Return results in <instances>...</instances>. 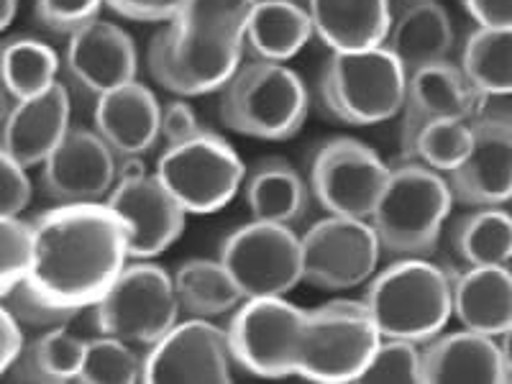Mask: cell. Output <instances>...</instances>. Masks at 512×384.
Segmentation results:
<instances>
[{
  "mask_svg": "<svg viewBox=\"0 0 512 384\" xmlns=\"http://www.w3.org/2000/svg\"><path fill=\"white\" fill-rule=\"evenodd\" d=\"M364 303L382 338L428 344L454 315V274L423 256H402L374 277Z\"/></svg>",
  "mask_w": 512,
  "mask_h": 384,
  "instance_id": "3",
  "label": "cell"
},
{
  "mask_svg": "<svg viewBox=\"0 0 512 384\" xmlns=\"http://www.w3.org/2000/svg\"><path fill=\"white\" fill-rule=\"evenodd\" d=\"M313 21L292 0H254L244 24V44L267 62H287L308 44Z\"/></svg>",
  "mask_w": 512,
  "mask_h": 384,
  "instance_id": "26",
  "label": "cell"
},
{
  "mask_svg": "<svg viewBox=\"0 0 512 384\" xmlns=\"http://www.w3.org/2000/svg\"><path fill=\"white\" fill-rule=\"evenodd\" d=\"M305 318L285 297H249L228 326L233 359L256 377H295Z\"/></svg>",
  "mask_w": 512,
  "mask_h": 384,
  "instance_id": "11",
  "label": "cell"
},
{
  "mask_svg": "<svg viewBox=\"0 0 512 384\" xmlns=\"http://www.w3.org/2000/svg\"><path fill=\"white\" fill-rule=\"evenodd\" d=\"M313 31L333 52L384 47L392 26L390 0H308Z\"/></svg>",
  "mask_w": 512,
  "mask_h": 384,
  "instance_id": "24",
  "label": "cell"
},
{
  "mask_svg": "<svg viewBox=\"0 0 512 384\" xmlns=\"http://www.w3.org/2000/svg\"><path fill=\"white\" fill-rule=\"evenodd\" d=\"M31 203V180L24 164L0 154V216H21Z\"/></svg>",
  "mask_w": 512,
  "mask_h": 384,
  "instance_id": "40",
  "label": "cell"
},
{
  "mask_svg": "<svg viewBox=\"0 0 512 384\" xmlns=\"http://www.w3.org/2000/svg\"><path fill=\"white\" fill-rule=\"evenodd\" d=\"M80 382L85 384H134L144 382V359L128 341L103 336L88 341Z\"/></svg>",
  "mask_w": 512,
  "mask_h": 384,
  "instance_id": "34",
  "label": "cell"
},
{
  "mask_svg": "<svg viewBox=\"0 0 512 384\" xmlns=\"http://www.w3.org/2000/svg\"><path fill=\"white\" fill-rule=\"evenodd\" d=\"M472 144V123L464 118H441V121H431L420 131L413 157L443 175H451L472 154Z\"/></svg>",
  "mask_w": 512,
  "mask_h": 384,
  "instance_id": "33",
  "label": "cell"
},
{
  "mask_svg": "<svg viewBox=\"0 0 512 384\" xmlns=\"http://www.w3.org/2000/svg\"><path fill=\"white\" fill-rule=\"evenodd\" d=\"M244 172V164L231 144L210 131L180 144H167L154 169V175L175 195L177 203L198 216L226 208L239 192Z\"/></svg>",
  "mask_w": 512,
  "mask_h": 384,
  "instance_id": "8",
  "label": "cell"
},
{
  "mask_svg": "<svg viewBox=\"0 0 512 384\" xmlns=\"http://www.w3.org/2000/svg\"><path fill=\"white\" fill-rule=\"evenodd\" d=\"M454 200L443 172L405 157L397 167H390V180L369 221L382 249L400 256H423L436 246Z\"/></svg>",
  "mask_w": 512,
  "mask_h": 384,
  "instance_id": "4",
  "label": "cell"
},
{
  "mask_svg": "<svg viewBox=\"0 0 512 384\" xmlns=\"http://www.w3.org/2000/svg\"><path fill=\"white\" fill-rule=\"evenodd\" d=\"M461 70L487 100L512 95V26H477L466 36Z\"/></svg>",
  "mask_w": 512,
  "mask_h": 384,
  "instance_id": "29",
  "label": "cell"
},
{
  "mask_svg": "<svg viewBox=\"0 0 512 384\" xmlns=\"http://www.w3.org/2000/svg\"><path fill=\"white\" fill-rule=\"evenodd\" d=\"M233 349L228 328L208 318L177 320L144 356V382L149 384H226L231 382Z\"/></svg>",
  "mask_w": 512,
  "mask_h": 384,
  "instance_id": "14",
  "label": "cell"
},
{
  "mask_svg": "<svg viewBox=\"0 0 512 384\" xmlns=\"http://www.w3.org/2000/svg\"><path fill=\"white\" fill-rule=\"evenodd\" d=\"M246 205L254 221L292 226L308 205L303 177L282 159H264L246 180Z\"/></svg>",
  "mask_w": 512,
  "mask_h": 384,
  "instance_id": "27",
  "label": "cell"
},
{
  "mask_svg": "<svg viewBox=\"0 0 512 384\" xmlns=\"http://www.w3.org/2000/svg\"><path fill=\"white\" fill-rule=\"evenodd\" d=\"M408 75L387 47L333 52L320 75L326 111L349 126L390 121L402 111Z\"/></svg>",
  "mask_w": 512,
  "mask_h": 384,
  "instance_id": "6",
  "label": "cell"
},
{
  "mask_svg": "<svg viewBox=\"0 0 512 384\" xmlns=\"http://www.w3.org/2000/svg\"><path fill=\"white\" fill-rule=\"evenodd\" d=\"M308 113V90L282 62L241 64L221 95V118L236 134L254 139H290Z\"/></svg>",
  "mask_w": 512,
  "mask_h": 384,
  "instance_id": "5",
  "label": "cell"
},
{
  "mask_svg": "<svg viewBox=\"0 0 512 384\" xmlns=\"http://www.w3.org/2000/svg\"><path fill=\"white\" fill-rule=\"evenodd\" d=\"M379 341L382 333L367 303L336 300L308 310L295 377L320 384L356 382Z\"/></svg>",
  "mask_w": 512,
  "mask_h": 384,
  "instance_id": "7",
  "label": "cell"
},
{
  "mask_svg": "<svg viewBox=\"0 0 512 384\" xmlns=\"http://www.w3.org/2000/svg\"><path fill=\"white\" fill-rule=\"evenodd\" d=\"M203 134L198 116L192 111V105L185 100H172L162 108V136L167 144H180V141L192 139Z\"/></svg>",
  "mask_w": 512,
  "mask_h": 384,
  "instance_id": "41",
  "label": "cell"
},
{
  "mask_svg": "<svg viewBox=\"0 0 512 384\" xmlns=\"http://www.w3.org/2000/svg\"><path fill=\"white\" fill-rule=\"evenodd\" d=\"M487 105V98L466 80L464 70L446 62L420 67L408 77V93L402 105L400 141L405 157H413L418 134L431 121L464 118L472 121Z\"/></svg>",
  "mask_w": 512,
  "mask_h": 384,
  "instance_id": "18",
  "label": "cell"
},
{
  "mask_svg": "<svg viewBox=\"0 0 512 384\" xmlns=\"http://www.w3.org/2000/svg\"><path fill=\"white\" fill-rule=\"evenodd\" d=\"M70 134V93L54 82L44 93L16 100L6 118L3 154L24 167L44 164Z\"/></svg>",
  "mask_w": 512,
  "mask_h": 384,
  "instance_id": "19",
  "label": "cell"
},
{
  "mask_svg": "<svg viewBox=\"0 0 512 384\" xmlns=\"http://www.w3.org/2000/svg\"><path fill=\"white\" fill-rule=\"evenodd\" d=\"M105 0H39L36 11L49 29L75 31L80 26L90 24L98 16Z\"/></svg>",
  "mask_w": 512,
  "mask_h": 384,
  "instance_id": "39",
  "label": "cell"
},
{
  "mask_svg": "<svg viewBox=\"0 0 512 384\" xmlns=\"http://www.w3.org/2000/svg\"><path fill=\"white\" fill-rule=\"evenodd\" d=\"M18 6H21V0H3V13H0V26H3V29H8V26L13 24Z\"/></svg>",
  "mask_w": 512,
  "mask_h": 384,
  "instance_id": "46",
  "label": "cell"
},
{
  "mask_svg": "<svg viewBox=\"0 0 512 384\" xmlns=\"http://www.w3.org/2000/svg\"><path fill=\"white\" fill-rule=\"evenodd\" d=\"M149 175L139 154H118V180H134Z\"/></svg>",
  "mask_w": 512,
  "mask_h": 384,
  "instance_id": "44",
  "label": "cell"
},
{
  "mask_svg": "<svg viewBox=\"0 0 512 384\" xmlns=\"http://www.w3.org/2000/svg\"><path fill=\"white\" fill-rule=\"evenodd\" d=\"M464 11L484 29L512 26V0H459Z\"/></svg>",
  "mask_w": 512,
  "mask_h": 384,
  "instance_id": "43",
  "label": "cell"
},
{
  "mask_svg": "<svg viewBox=\"0 0 512 384\" xmlns=\"http://www.w3.org/2000/svg\"><path fill=\"white\" fill-rule=\"evenodd\" d=\"M105 203L126 223L128 251L134 259L159 256L185 231L187 210L157 175L118 180Z\"/></svg>",
  "mask_w": 512,
  "mask_h": 384,
  "instance_id": "16",
  "label": "cell"
},
{
  "mask_svg": "<svg viewBox=\"0 0 512 384\" xmlns=\"http://www.w3.org/2000/svg\"><path fill=\"white\" fill-rule=\"evenodd\" d=\"M454 315L461 328L500 336L512 326V274L505 267H466L454 274Z\"/></svg>",
  "mask_w": 512,
  "mask_h": 384,
  "instance_id": "25",
  "label": "cell"
},
{
  "mask_svg": "<svg viewBox=\"0 0 512 384\" xmlns=\"http://www.w3.org/2000/svg\"><path fill=\"white\" fill-rule=\"evenodd\" d=\"M59 70V59L47 44L26 36H16L3 44V82L13 100L31 98L52 88Z\"/></svg>",
  "mask_w": 512,
  "mask_h": 384,
  "instance_id": "31",
  "label": "cell"
},
{
  "mask_svg": "<svg viewBox=\"0 0 512 384\" xmlns=\"http://www.w3.org/2000/svg\"><path fill=\"white\" fill-rule=\"evenodd\" d=\"M505 269H507V272H510V274H512V256H510V259H507V264H505Z\"/></svg>",
  "mask_w": 512,
  "mask_h": 384,
  "instance_id": "47",
  "label": "cell"
},
{
  "mask_svg": "<svg viewBox=\"0 0 512 384\" xmlns=\"http://www.w3.org/2000/svg\"><path fill=\"white\" fill-rule=\"evenodd\" d=\"M221 264L244 297H285L303 282V244L285 223L254 221L228 233Z\"/></svg>",
  "mask_w": 512,
  "mask_h": 384,
  "instance_id": "10",
  "label": "cell"
},
{
  "mask_svg": "<svg viewBox=\"0 0 512 384\" xmlns=\"http://www.w3.org/2000/svg\"><path fill=\"white\" fill-rule=\"evenodd\" d=\"M67 67L90 93L103 95L136 80V47L131 36L108 21H90L70 34Z\"/></svg>",
  "mask_w": 512,
  "mask_h": 384,
  "instance_id": "20",
  "label": "cell"
},
{
  "mask_svg": "<svg viewBox=\"0 0 512 384\" xmlns=\"http://www.w3.org/2000/svg\"><path fill=\"white\" fill-rule=\"evenodd\" d=\"M454 249L466 267H505L512 256V216L502 205H482L454 226Z\"/></svg>",
  "mask_w": 512,
  "mask_h": 384,
  "instance_id": "28",
  "label": "cell"
},
{
  "mask_svg": "<svg viewBox=\"0 0 512 384\" xmlns=\"http://www.w3.org/2000/svg\"><path fill=\"white\" fill-rule=\"evenodd\" d=\"M3 308L11 310L24 326H36V328H57L64 326L67 320L75 313L70 310H62L57 305L47 303L29 282H18L13 290L3 292Z\"/></svg>",
  "mask_w": 512,
  "mask_h": 384,
  "instance_id": "38",
  "label": "cell"
},
{
  "mask_svg": "<svg viewBox=\"0 0 512 384\" xmlns=\"http://www.w3.org/2000/svg\"><path fill=\"white\" fill-rule=\"evenodd\" d=\"M244 24L239 16H182L149 44L146 64L164 90L203 95L226 88L241 67Z\"/></svg>",
  "mask_w": 512,
  "mask_h": 384,
  "instance_id": "2",
  "label": "cell"
},
{
  "mask_svg": "<svg viewBox=\"0 0 512 384\" xmlns=\"http://www.w3.org/2000/svg\"><path fill=\"white\" fill-rule=\"evenodd\" d=\"M34 264V223L0 216V295L29 280Z\"/></svg>",
  "mask_w": 512,
  "mask_h": 384,
  "instance_id": "37",
  "label": "cell"
},
{
  "mask_svg": "<svg viewBox=\"0 0 512 384\" xmlns=\"http://www.w3.org/2000/svg\"><path fill=\"white\" fill-rule=\"evenodd\" d=\"M128 231L108 203H62L34 223L29 285L70 313L95 308L128 267Z\"/></svg>",
  "mask_w": 512,
  "mask_h": 384,
  "instance_id": "1",
  "label": "cell"
},
{
  "mask_svg": "<svg viewBox=\"0 0 512 384\" xmlns=\"http://www.w3.org/2000/svg\"><path fill=\"white\" fill-rule=\"evenodd\" d=\"M26 351L24 323L8 308L0 310V372L6 374Z\"/></svg>",
  "mask_w": 512,
  "mask_h": 384,
  "instance_id": "42",
  "label": "cell"
},
{
  "mask_svg": "<svg viewBox=\"0 0 512 384\" xmlns=\"http://www.w3.org/2000/svg\"><path fill=\"white\" fill-rule=\"evenodd\" d=\"M85 351H88V341L77 338L64 326H57L49 328L41 338H36V344L26 349L21 359L31 367L34 379L70 382V379H80Z\"/></svg>",
  "mask_w": 512,
  "mask_h": 384,
  "instance_id": "32",
  "label": "cell"
},
{
  "mask_svg": "<svg viewBox=\"0 0 512 384\" xmlns=\"http://www.w3.org/2000/svg\"><path fill=\"white\" fill-rule=\"evenodd\" d=\"M384 47L410 77L420 67L446 62L454 49V24L438 0H405L400 11L392 13Z\"/></svg>",
  "mask_w": 512,
  "mask_h": 384,
  "instance_id": "23",
  "label": "cell"
},
{
  "mask_svg": "<svg viewBox=\"0 0 512 384\" xmlns=\"http://www.w3.org/2000/svg\"><path fill=\"white\" fill-rule=\"evenodd\" d=\"M423 349L405 338H382L356 382L361 384H423Z\"/></svg>",
  "mask_w": 512,
  "mask_h": 384,
  "instance_id": "36",
  "label": "cell"
},
{
  "mask_svg": "<svg viewBox=\"0 0 512 384\" xmlns=\"http://www.w3.org/2000/svg\"><path fill=\"white\" fill-rule=\"evenodd\" d=\"M116 13L134 21H175L182 16L228 13L249 16L254 0H105Z\"/></svg>",
  "mask_w": 512,
  "mask_h": 384,
  "instance_id": "35",
  "label": "cell"
},
{
  "mask_svg": "<svg viewBox=\"0 0 512 384\" xmlns=\"http://www.w3.org/2000/svg\"><path fill=\"white\" fill-rule=\"evenodd\" d=\"M118 182V154L88 128H70L44 162V190L59 203H100Z\"/></svg>",
  "mask_w": 512,
  "mask_h": 384,
  "instance_id": "17",
  "label": "cell"
},
{
  "mask_svg": "<svg viewBox=\"0 0 512 384\" xmlns=\"http://www.w3.org/2000/svg\"><path fill=\"white\" fill-rule=\"evenodd\" d=\"M390 167L372 146L356 139H333L320 146L310 167L315 198L328 213L351 218H372Z\"/></svg>",
  "mask_w": 512,
  "mask_h": 384,
  "instance_id": "13",
  "label": "cell"
},
{
  "mask_svg": "<svg viewBox=\"0 0 512 384\" xmlns=\"http://www.w3.org/2000/svg\"><path fill=\"white\" fill-rule=\"evenodd\" d=\"M497 344H500V354H502V364L507 369V377L512 379V326L507 328L505 333L497 336Z\"/></svg>",
  "mask_w": 512,
  "mask_h": 384,
  "instance_id": "45",
  "label": "cell"
},
{
  "mask_svg": "<svg viewBox=\"0 0 512 384\" xmlns=\"http://www.w3.org/2000/svg\"><path fill=\"white\" fill-rule=\"evenodd\" d=\"M423 384H500L510 382L495 336L477 331L438 333L423 349Z\"/></svg>",
  "mask_w": 512,
  "mask_h": 384,
  "instance_id": "21",
  "label": "cell"
},
{
  "mask_svg": "<svg viewBox=\"0 0 512 384\" xmlns=\"http://www.w3.org/2000/svg\"><path fill=\"white\" fill-rule=\"evenodd\" d=\"M175 290L182 308L195 318L231 313L246 300L221 259L218 262L190 259V262L180 264V269L175 272Z\"/></svg>",
  "mask_w": 512,
  "mask_h": 384,
  "instance_id": "30",
  "label": "cell"
},
{
  "mask_svg": "<svg viewBox=\"0 0 512 384\" xmlns=\"http://www.w3.org/2000/svg\"><path fill=\"white\" fill-rule=\"evenodd\" d=\"M300 244L303 280L331 292L351 290L372 280L382 251L372 221L336 213L313 223Z\"/></svg>",
  "mask_w": 512,
  "mask_h": 384,
  "instance_id": "12",
  "label": "cell"
},
{
  "mask_svg": "<svg viewBox=\"0 0 512 384\" xmlns=\"http://www.w3.org/2000/svg\"><path fill=\"white\" fill-rule=\"evenodd\" d=\"M180 297L175 277L152 262L128 264L113 287L95 305V323L103 336L152 346L177 323Z\"/></svg>",
  "mask_w": 512,
  "mask_h": 384,
  "instance_id": "9",
  "label": "cell"
},
{
  "mask_svg": "<svg viewBox=\"0 0 512 384\" xmlns=\"http://www.w3.org/2000/svg\"><path fill=\"white\" fill-rule=\"evenodd\" d=\"M472 154L448 177L454 198L469 208L512 200V108L487 103L472 118Z\"/></svg>",
  "mask_w": 512,
  "mask_h": 384,
  "instance_id": "15",
  "label": "cell"
},
{
  "mask_svg": "<svg viewBox=\"0 0 512 384\" xmlns=\"http://www.w3.org/2000/svg\"><path fill=\"white\" fill-rule=\"evenodd\" d=\"M95 131L116 154H144L162 136V105L141 82L98 95Z\"/></svg>",
  "mask_w": 512,
  "mask_h": 384,
  "instance_id": "22",
  "label": "cell"
}]
</instances>
